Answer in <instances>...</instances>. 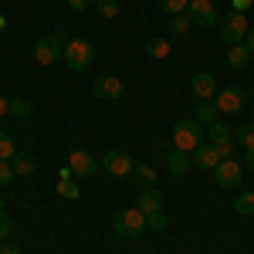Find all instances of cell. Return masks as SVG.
<instances>
[{
    "instance_id": "6da1fadb",
    "label": "cell",
    "mask_w": 254,
    "mask_h": 254,
    "mask_svg": "<svg viewBox=\"0 0 254 254\" xmlns=\"http://www.w3.org/2000/svg\"><path fill=\"white\" fill-rule=\"evenodd\" d=\"M146 214L139 210V207H129V210H119L116 220H112V231H116L122 241H136V237L146 234Z\"/></svg>"
},
{
    "instance_id": "7a4b0ae2",
    "label": "cell",
    "mask_w": 254,
    "mask_h": 254,
    "mask_svg": "<svg viewBox=\"0 0 254 254\" xmlns=\"http://www.w3.org/2000/svg\"><path fill=\"white\" fill-rule=\"evenodd\" d=\"M203 136H207L203 122H196V119H180V122L173 126V149L193 153L196 146L203 142Z\"/></svg>"
},
{
    "instance_id": "3957f363",
    "label": "cell",
    "mask_w": 254,
    "mask_h": 254,
    "mask_svg": "<svg viewBox=\"0 0 254 254\" xmlns=\"http://www.w3.org/2000/svg\"><path fill=\"white\" fill-rule=\"evenodd\" d=\"M64 64L71 68V71H88L92 64H95V48H92V41L85 38H75L64 44Z\"/></svg>"
},
{
    "instance_id": "277c9868",
    "label": "cell",
    "mask_w": 254,
    "mask_h": 254,
    "mask_svg": "<svg viewBox=\"0 0 254 254\" xmlns=\"http://www.w3.org/2000/svg\"><path fill=\"white\" fill-rule=\"evenodd\" d=\"M248 31H251V24H248V17H244L241 10H231L227 17L220 20V38H224L227 48H231V44H244Z\"/></svg>"
},
{
    "instance_id": "5b68a950",
    "label": "cell",
    "mask_w": 254,
    "mask_h": 254,
    "mask_svg": "<svg viewBox=\"0 0 254 254\" xmlns=\"http://www.w3.org/2000/svg\"><path fill=\"white\" fill-rule=\"evenodd\" d=\"M207 139L217 146V153H220V159H231L234 156V129L227 126V122H210L207 126Z\"/></svg>"
},
{
    "instance_id": "8992f818",
    "label": "cell",
    "mask_w": 254,
    "mask_h": 254,
    "mask_svg": "<svg viewBox=\"0 0 254 254\" xmlns=\"http://www.w3.org/2000/svg\"><path fill=\"white\" fill-rule=\"evenodd\" d=\"M64 44H68V41L58 38V34L41 38L38 44H34V61L44 64V68H48V64H55V61H61V58H64Z\"/></svg>"
},
{
    "instance_id": "52a82bcc",
    "label": "cell",
    "mask_w": 254,
    "mask_h": 254,
    "mask_svg": "<svg viewBox=\"0 0 254 254\" xmlns=\"http://www.w3.org/2000/svg\"><path fill=\"white\" fill-rule=\"evenodd\" d=\"M187 17L193 20V27H217L220 24V14H217L214 0H190Z\"/></svg>"
},
{
    "instance_id": "ba28073f",
    "label": "cell",
    "mask_w": 254,
    "mask_h": 254,
    "mask_svg": "<svg viewBox=\"0 0 254 254\" xmlns=\"http://www.w3.org/2000/svg\"><path fill=\"white\" fill-rule=\"evenodd\" d=\"M122 92H126V85H122L119 75H102V78H95V85H92V95H95L98 102H119Z\"/></svg>"
},
{
    "instance_id": "9c48e42d",
    "label": "cell",
    "mask_w": 254,
    "mask_h": 254,
    "mask_svg": "<svg viewBox=\"0 0 254 254\" xmlns=\"http://www.w3.org/2000/svg\"><path fill=\"white\" fill-rule=\"evenodd\" d=\"M102 166H105V173L109 176H116V180H122V176H129L132 173V156L129 153H122V149H109L105 156H102Z\"/></svg>"
},
{
    "instance_id": "30bf717a",
    "label": "cell",
    "mask_w": 254,
    "mask_h": 254,
    "mask_svg": "<svg viewBox=\"0 0 254 254\" xmlns=\"http://www.w3.org/2000/svg\"><path fill=\"white\" fill-rule=\"evenodd\" d=\"M68 166H71V173H75V180H92L98 170L95 156L88 153V149H71L68 153Z\"/></svg>"
},
{
    "instance_id": "8fae6325",
    "label": "cell",
    "mask_w": 254,
    "mask_h": 254,
    "mask_svg": "<svg viewBox=\"0 0 254 254\" xmlns=\"http://www.w3.org/2000/svg\"><path fill=\"white\" fill-rule=\"evenodd\" d=\"M244 88L241 85H227V88H220L217 92V109L220 112H227V116H234V112H241L244 109Z\"/></svg>"
},
{
    "instance_id": "7c38bea8",
    "label": "cell",
    "mask_w": 254,
    "mask_h": 254,
    "mask_svg": "<svg viewBox=\"0 0 254 254\" xmlns=\"http://www.w3.org/2000/svg\"><path fill=\"white\" fill-rule=\"evenodd\" d=\"M214 176H217V187L237 190V187H241V163H237V159H220L217 170H214Z\"/></svg>"
},
{
    "instance_id": "4fadbf2b",
    "label": "cell",
    "mask_w": 254,
    "mask_h": 254,
    "mask_svg": "<svg viewBox=\"0 0 254 254\" xmlns=\"http://www.w3.org/2000/svg\"><path fill=\"white\" fill-rule=\"evenodd\" d=\"M190 92L196 95V102H210V98H217V78L210 75V71H196L193 78H190Z\"/></svg>"
},
{
    "instance_id": "5bb4252c",
    "label": "cell",
    "mask_w": 254,
    "mask_h": 254,
    "mask_svg": "<svg viewBox=\"0 0 254 254\" xmlns=\"http://www.w3.org/2000/svg\"><path fill=\"white\" fill-rule=\"evenodd\" d=\"M190 159H193V166H200V170H217V163H220V153H217L214 142H200L193 153H190Z\"/></svg>"
},
{
    "instance_id": "9a60e30c",
    "label": "cell",
    "mask_w": 254,
    "mask_h": 254,
    "mask_svg": "<svg viewBox=\"0 0 254 254\" xmlns=\"http://www.w3.org/2000/svg\"><path fill=\"white\" fill-rule=\"evenodd\" d=\"M163 203H166V196L159 193L156 187H142V190H139V210H142V214H156V210H163Z\"/></svg>"
},
{
    "instance_id": "2e32d148",
    "label": "cell",
    "mask_w": 254,
    "mask_h": 254,
    "mask_svg": "<svg viewBox=\"0 0 254 254\" xmlns=\"http://www.w3.org/2000/svg\"><path fill=\"white\" fill-rule=\"evenodd\" d=\"M58 196H64V200H78V196H81L78 183H75V173H71L68 163L61 166V173H58Z\"/></svg>"
},
{
    "instance_id": "e0dca14e",
    "label": "cell",
    "mask_w": 254,
    "mask_h": 254,
    "mask_svg": "<svg viewBox=\"0 0 254 254\" xmlns=\"http://www.w3.org/2000/svg\"><path fill=\"white\" fill-rule=\"evenodd\" d=\"M166 166H170V173H173V176H183V173H190L193 159H190V153H183V149H173V153L166 156Z\"/></svg>"
},
{
    "instance_id": "ac0fdd59",
    "label": "cell",
    "mask_w": 254,
    "mask_h": 254,
    "mask_svg": "<svg viewBox=\"0 0 254 254\" xmlns=\"http://www.w3.org/2000/svg\"><path fill=\"white\" fill-rule=\"evenodd\" d=\"M248 61H251V51H248L244 44H231V48H227V68L244 71V68H248Z\"/></svg>"
},
{
    "instance_id": "d6986e66",
    "label": "cell",
    "mask_w": 254,
    "mask_h": 254,
    "mask_svg": "<svg viewBox=\"0 0 254 254\" xmlns=\"http://www.w3.org/2000/svg\"><path fill=\"white\" fill-rule=\"evenodd\" d=\"M217 116H220V109H217V102H196V122H203V126H210V122H217Z\"/></svg>"
},
{
    "instance_id": "ffe728a7",
    "label": "cell",
    "mask_w": 254,
    "mask_h": 254,
    "mask_svg": "<svg viewBox=\"0 0 254 254\" xmlns=\"http://www.w3.org/2000/svg\"><path fill=\"white\" fill-rule=\"evenodd\" d=\"M132 176H136L142 187H153V183H156V166H153V163H136V166H132Z\"/></svg>"
},
{
    "instance_id": "44dd1931",
    "label": "cell",
    "mask_w": 254,
    "mask_h": 254,
    "mask_svg": "<svg viewBox=\"0 0 254 254\" xmlns=\"http://www.w3.org/2000/svg\"><path fill=\"white\" fill-rule=\"evenodd\" d=\"M234 142H241L244 149H254V119H251V122H244V126H237V129H234Z\"/></svg>"
},
{
    "instance_id": "7402d4cb",
    "label": "cell",
    "mask_w": 254,
    "mask_h": 254,
    "mask_svg": "<svg viewBox=\"0 0 254 254\" xmlns=\"http://www.w3.org/2000/svg\"><path fill=\"white\" fill-rule=\"evenodd\" d=\"M190 27H193V20L187 17V14H176V17L170 20V34H173V38H187Z\"/></svg>"
},
{
    "instance_id": "603a6c76",
    "label": "cell",
    "mask_w": 254,
    "mask_h": 254,
    "mask_svg": "<svg viewBox=\"0 0 254 254\" xmlns=\"http://www.w3.org/2000/svg\"><path fill=\"white\" fill-rule=\"evenodd\" d=\"M14 156H17V142H14V136L0 132V163H10Z\"/></svg>"
},
{
    "instance_id": "cb8c5ba5",
    "label": "cell",
    "mask_w": 254,
    "mask_h": 254,
    "mask_svg": "<svg viewBox=\"0 0 254 254\" xmlns=\"http://www.w3.org/2000/svg\"><path fill=\"white\" fill-rule=\"evenodd\" d=\"M234 210H237L241 217H251V214H254V193H251V190L234 196Z\"/></svg>"
},
{
    "instance_id": "d4e9b609",
    "label": "cell",
    "mask_w": 254,
    "mask_h": 254,
    "mask_svg": "<svg viewBox=\"0 0 254 254\" xmlns=\"http://www.w3.org/2000/svg\"><path fill=\"white\" fill-rule=\"evenodd\" d=\"M159 10L163 14H170V17H176V14H187V7H190V0H156Z\"/></svg>"
},
{
    "instance_id": "484cf974",
    "label": "cell",
    "mask_w": 254,
    "mask_h": 254,
    "mask_svg": "<svg viewBox=\"0 0 254 254\" xmlns=\"http://www.w3.org/2000/svg\"><path fill=\"white\" fill-rule=\"evenodd\" d=\"M146 55H149V58H166V55H170V41L166 38H153L149 44H146Z\"/></svg>"
},
{
    "instance_id": "4316f807",
    "label": "cell",
    "mask_w": 254,
    "mask_h": 254,
    "mask_svg": "<svg viewBox=\"0 0 254 254\" xmlns=\"http://www.w3.org/2000/svg\"><path fill=\"white\" fill-rule=\"evenodd\" d=\"M10 163H14V173H17V176H31V173H34V159L24 156V153H17Z\"/></svg>"
},
{
    "instance_id": "83f0119b",
    "label": "cell",
    "mask_w": 254,
    "mask_h": 254,
    "mask_svg": "<svg viewBox=\"0 0 254 254\" xmlns=\"http://www.w3.org/2000/svg\"><path fill=\"white\" fill-rule=\"evenodd\" d=\"M14 163H0V190H7L10 183H14Z\"/></svg>"
},
{
    "instance_id": "f1b7e54d",
    "label": "cell",
    "mask_w": 254,
    "mask_h": 254,
    "mask_svg": "<svg viewBox=\"0 0 254 254\" xmlns=\"http://www.w3.org/2000/svg\"><path fill=\"white\" fill-rule=\"evenodd\" d=\"M95 7L102 17H119V0H98Z\"/></svg>"
},
{
    "instance_id": "f546056e",
    "label": "cell",
    "mask_w": 254,
    "mask_h": 254,
    "mask_svg": "<svg viewBox=\"0 0 254 254\" xmlns=\"http://www.w3.org/2000/svg\"><path fill=\"white\" fill-rule=\"evenodd\" d=\"M146 224L153 227V231H166V214L156 210V214H146Z\"/></svg>"
},
{
    "instance_id": "4dcf8cb0",
    "label": "cell",
    "mask_w": 254,
    "mask_h": 254,
    "mask_svg": "<svg viewBox=\"0 0 254 254\" xmlns=\"http://www.w3.org/2000/svg\"><path fill=\"white\" fill-rule=\"evenodd\" d=\"M10 231H14V220H10V214H7V210H0V241H7V237H10Z\"/></svg>"
},
{
    "instance_id": "1f68e13d",
    "label": "cell",
    "mask_w": 254,
    "mask_h": 254,
    "mask_svg": "<svg viewBox=\"0 0 254 254\" xmlns=\"http://www.w3.org/2000/svg\"><path fill=\"white\" fill-rule=\"evenodd\" d=\"M95 3H98V0H68V7H71V10H78V14H85V10H92Z\"/></svg>"
},
{
    "instance_id": "d6a6232c",
    "label": "cell",
    "mask_w": 254,
    "mask_h": 254,
    "mask_svg": "<svg viewBox=\"0 0 254 254\" xmlns=\"http://www.w3.org/2000/svg\"><path fill=\"white\" fill-rule=\"evenodd\" d=\"M10 112H14V116H31V105H27L24 98H17V102H10Z\"/></svg>"
},
{
    "instance_id": "836d02e7",
    "label": "cell",
    "mask_w": 254,
    "mask_h": 254,
    "mask_svg": "<svg viewBox=\"0 0 254 254\" xmlns=\"http://www.w3.org/2000/svg\"><path fill=\"white\" fill-rule=\"evenodd\" d=\"M0 254H20V251L10 244V241H0Z\"/></svg>"
},
{
    "instance_id": "e575fe53",
    "label": "cell",
    "mask_w": 254,
    "mask_h": 254,
    "mask_svg": "<svg viewBox=\"0 0 254 254\" xmlns=\"http://www.w3.org/2000/svg\"><path fill=\"white\" fill-rule=\"evenodd\" d=\"M7 112H10V98H7V95H0V119L7 116Z\"/></svg>"
},
{
    "instance_id": "d590c367",
    "label": "cell",
    "mask_w": 254,
    "mask_h": 254,
    "mask_svg": "<svg viewBox=\"0 0 254 254\" xmlns=\"http://www.w3.org/2000/svg\"><path fill=\"white\" fill-rule=\"evenodd\" d=\"M244 48H248V51H251V55H254V27H251V31H248V38H244Z\"/></svg>"
},
{
    "instance_id": "8d00e7d4",
    "label": "cell",
    "mask_w": 254,
    "mask_h": 254,
    "mask_svg": "<svg viewBox=\"0 0 254 254\" xmlns=\"http://www.w3.org/2000/svg\"><path fill=\"white\" fill-rule=\"evenodd\" d=\"M248 7H251V0H234V10H241V14H244Z\"/></svg>"
},
{
    "instance_id": "74e56055",
    "label": "cell",
    "mask_w": 254,
    "mask_h": 254,
    "mask_svg": "<svg viewBox=\"0 0 254 254\" xmlns=\"http://www.w3.org/2000/svg\"><path fill=\"white\" fill-rule=\"evenodd\" d=\"M244 166H251V170H254V149H248V153H244Z\"/></svg>"
},
{
    "instance_id": "f35d334b",
    "label": "cell",
    "mask_w": 254,
    "mask_h": 254,
    "mask_svg": "<svg viewBox=\"0 0 254 254\" xmlns=\"http://www.w3.org/2000/svg\"><path fill=\"white\" fill-rule=\"evenodd\" d=\"M0 31H3V17H0Z\"/></svg>"
},
{
    "instance_id": "ab89813d",
    "label": "cell",
    "mask_w": 254,
    "mask_h": 254,
    "mask_svg": "<svg viewBox=\"0 0 254 254\" xmlns=\"http://www.w3.org/2000/svg\"><path fill=\"white\" fill-rule=\"evenodd\" d=\"M251 193H254V187H251Z\"/></svg>"
}]
</instances>
